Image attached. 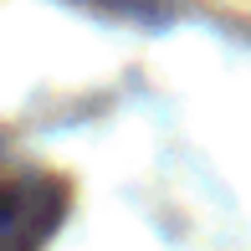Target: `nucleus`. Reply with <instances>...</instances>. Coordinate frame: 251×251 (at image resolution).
<instances>
[{
    "instance_id": "obj_1",
    "label": "nucleus",
    "mask_w": 251,
    "mask_h": 251,
    "mask_svg": "<svg viewBox=\"0 0 251 251\" xmlns=\"http://www.w3.org/2000/svg\"><path fill=\"white\" fill-rule=\"evenodd\" d=\"M62 221V185L0 179V251H41Z\"/></svg>"
}]
</instances>
